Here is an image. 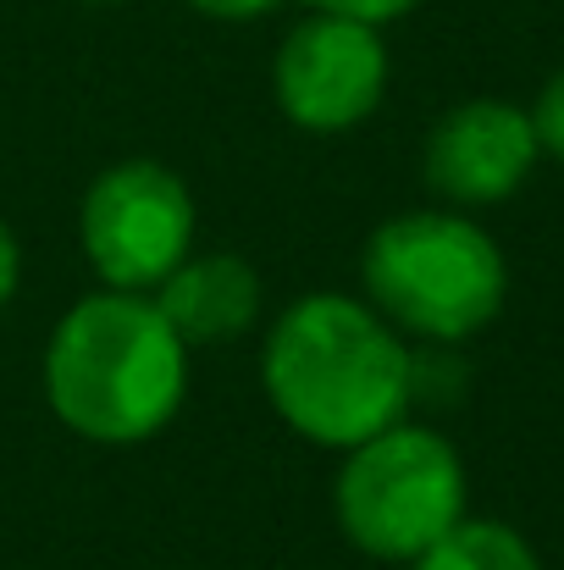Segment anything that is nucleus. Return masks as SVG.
Returning a JSON list of instances; mask_svg holds the SVG:
<instances>
[{"label":"nucleus","mask_w":564,"mask_h":570,"mask_svg":"<svg viewBox=\"0 0 564 570\" xmlns=\"http://www.w3.org/2000/svg\"><path fill=\"white\" fill-rule=\"evenodd\" d=\"M271 410L321 449H355L404 421L415 399V355L387 316L349 294L294 299L260 350Z\"/></svg>","instance_id":"1"},{"label":"nucleus","mask_w":564,"mask_h":570,"mask_svg":"<svg viewBox=\"0 0 564 570\" xmlns=\"http://www.w3.org/2000/svg\"><path fill=\"white\" fill-rule=\"evenodd\" d=\"M188 393V344L156 299L128 288L83 294L50 333L44 399L56 421L89 443H150Z\"/></svg>","instance_id":"2"},{"label":"nucleus","mask_w":564,"mask_h":570,"mask_svg":"<svg viewBox=\"0 0 564 570\" xmlns=\"http://www.w3.org/2000/svg\"><path fill=\"white\" fill-rule=\"evenodd\" d=\"M360 277L376 316L432 344L482 333L509 294L498 238L459 210H404L382 222L366 238Z\"/></svg>","instance_id":"3"},{"label":"nucleus","mask_w":564,"mask_h":570,"mask_svg":"<svg viewBox=\"0 0 564 570\" xmlns=\"http://www.w3.org/2000/svg\"><path fill=\"white\" fill-rule=\"evenodd\" d=\"M465 460L459 449L415 421H393L376 438L344 449V471L333 482V510L344 538L372 554L409 566L448 527L465 521Z\"/></svg>","instance_id":"4"},{"label":"nucleus","mask_w":564,"mask_h":570,"mask_svg":"<svg viewBox=\"0 0 564 570\" xmlns=\"http://www.w3.org/2000/svg\"><path fill=\"white\" fill-rule=\"evenodd\" d=\"M78 238L106 288L145 294L194 249V194L161 161H117L83 194Z\"/></svg>","instance_id":"5"},{"label":"nucleus","mask_w":564,"mask_h":570,"mask_svg":"<svg viewBox=\"0 0 564 570\" xmlns=\"http://www.w3.org/2000/svg\"><path fill=\"white\" fill-rule=\"evenodd\" d=\"M277 106L305 134H349L372 117L387 95V45L376 22L316 11L288 28L277 67Z\"/></svg>","instance_id":"6"},{"label":"nucleus","mask_w":564,"mask_h":570,"mask_svg":"<svg viewBox=\"0 0 564 570\" xmlns=\"http://www.w3.org/2000/svg\"><path fill=\"white\" fill-rule=\"evenodd\" d=\"M543 156L532 111L509 100H465L426 134V184L448 205H498Z\"/></svg>","instance_id":"7"},{"label":"nucleus","mask_w":564,"mask_h":570,"mask_svg":"<svg viewBox=\"0 0 564 570\" xmlns=\"http://www.w3.org/2000/svg\"><path fill=\"white\" fill-rule=\"evenodd\" d=\"M156 311L172 322V333L188 350L232 344L260 316V272L244 255H227V249H210V255L188 249L156 283Z\"/></svg>","instance_id":"8"},{"label":"nucleus","mask_w":564,"mask_h":570,"mask_svg":"<svg viewBox=\"0 0 564 570\" xmlns=\"http://www.w3.org/2000/svg\"><path fill=\"white\" fill-rule=\"evenodd\" d=\"M409 570H543L537 549L504 527V521H459L448 527L420 560H409Z\"/></svg>","instance_id":"9"},{"label":"nucleus","mask_w":564,"mask_h":570,"mask_svg":"<svg viewBox=\"0 0 564 570\" xmlns=\"http://www.w3.org/2000/svg\"><path fill=\"white\" fill-rule=\"evenodd\" d=\"M532 122H537V139H543V150L564 161V67L548 78V89H543V100H537V111H532Z\"/></svg>","instance_id":"10"},{"label":"nucleus","mask_w":564,"mask_h":570,"mask_svg":"<svg viewBox=\"0 0 564 570\" xmlns=\"http://www.w3.org/2000/svg\"><path fill=\"white\" fill-rule=\"evenodd\" d=\"M316 11H338V17H360V22H393V17H404V11H415L420 0H310Z\"/></svg>","instance_id":"11"},{"label":"nucleus","mask_w":564,"mask_h":570,"mask_svg":"<svg viewBox=\"0 0 564 570\" xmlns=\"http://www.w3.org/2000/svg\"><path fill=\"white\" fill-rule=\"evenodd\" d=\"M17 283H22V249H17V238H11V227L0 222V311L11 305V294H17Z\"/></svg>","instance_id":"12"},{"label":"nucleus","mask_w":564,"mask_h":570,"mask_svg":"<svg viewBox=\"0 0 564 570\" xmlns=\"http://www.w3.org/2000/svg\"><path fill=\"white\" fill-rule=\"evenodd\" d=\"M188 6L205 17H221V22H249V17H266L277 0H188Z\"/></svg>","instance_id":"13"}]
</instances>
